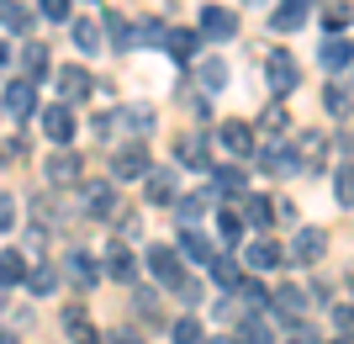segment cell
<instances>
[{
	"label": "cell",
	"mask_w": 354,
	"mask_h": 344,
	"mask_svg": "<svg viewBox=\"0 0 354 344\" xmlns=\"http://www.w3.org/2000/svg\"><path fill=\"white\" fill-rule=\"evenodd\" d=\"M169 344H207V329H201L196 318H175V329H169Z\"/></svg>",
	"instance_id": "27"
},
{
	"label": "cell",
	"mask_w": 354,
	"mask_h": 344,
	"mask_svg": "<svg viewBox=\"0 0 354 344\" xmlns=\"http://www.w3.org/2000/svg\"><path fill=\"white\" fill-rule=\"evenodd\" d=\"M90 85H95V80H90L85 69H80V64H69V69H59V90H64V96H69V101H85V96H90Z\"/></svg>",
	"instance_id": "15"
},
{
	"label": "cell",
	"mask_w": 354,
	"mask_h": 344,
	"mask_svg": "<svg viewBox=\"0 0 354 344\" xmlns=\"http://www.w3.org/2000/svg\"><path fill=\"white\" fill-rule=\"evenodd\" d=\"M275 313H281L286 323L301 318V313H307V291H301V286H281V291H275Z\"/></svg>",
	"instance_id": "17"
},
{
	"label": "cell",
	"mask_w": 354,
	"mask_h": 344,
	"mask_svg": "<svg viewBox=\"0 0 354 344\" xmlns=\"http://www.w3.org/2000/svg\"><path fill=\"white\" fill-rule=\"evenodd\" d=\"M291 344H317V339H312V334H296V339Z\"/></svg>",
	"instance_id": "50"
},
{
	"label": "cell",
	"mask_w": 354,
	"mask_h": 344,
	"mask_svg": "<svg viewBox=\"0 0 354 344\" xmlns=\"http://www.w3.org/2000/svg\"><path fill=\"white\" fill-rule=\"evenodd\" d=\"M238 302L259 313V307H265V302H270V291H265V286H259V281H243V275H238Z\"/></svg>",
	"instance_id": "36"
},
{
	"label": "cell",
	"mask_w": 354,
	"mask_h": 344,
	"mask_svg": "<svg viewBox=\"0 0 354 344\" xmlns=\"http://www.w3.org/2000/svg\"><path fill=\"white\" fill-rule=\"evenodd\" d=\"M333 196H339V207H344V212L354 207V175H349V165L333 170Z\"/></svg>",
	"instance_id": "35"
},
{
	"label": "cell",
	"mask_w": 354,
	"mask_h": 344,
	"mask_svg": "<svg viewBox=\"0 0 354 344\" xmlns=\"http://www.w3.org/2000/svg\"><path fill=\"white\" fill-rule=\"evenodd\" d=\"M243 217H249L254 228H270L275 223V201H270V196H249V201H243Z\"/></svg>",
	"instance_id": "25"
},
{
	"label": "cell",
	"mask_w": 354,
	"mask_h": 344,
	"mask_svg": "<svg viewBox=\"0 0 354 344\" xmlns=\"http://www.w3.org/2000/svg\"><path fill=\"white\" fill-rule=\"evenodd\" d=\"M74 127H80V122H74V111H69V106H43V133L53 138V143H69V138H74Z\"/></svg>",
	"instance_id": "10"
},
{
	"label": "cell",
	"mask_w": 354,
	"mask_h": 344,
	"mask_svg": "<svg viewBox=\"0 0 354 344\" xmlns=\"http://www.w3.org/2000/svg\"><path fill=\"white\" fill-rule=\"evenodd\" d=\"M0 344H16V339H11V334H6V329H0Z\"/></svg>",
	"instance_id": "51"
},
{
	"label": "cell",
	"mask_w": 354,
	"mask_h": 344,
	"mask_svg": "<svg viewBox=\"0 0 354 344\" xmlns=\"http://www.w3.org/2000/svg\"><path fill=\"white\" fill-rule=\"evenodd\" d=\"M238 344H275V334H270V323H259V318H249V323L238 329Z\"/></svg>",
	"instance_id": "38"
},
{
	"label": "cell",
	"mask_w": 354,
	"mask_h": 344,
	"mask_svg": "<svg viewBox=\"0 0 354 344\" xmlns=\"http://www.w3.org/2000/svg\"><path fill=\"white\" fill-rule=\"evenodd\" d=\"M328 255V233L323 228H301L291 239V265H317V260Z\"/></svg>",
	"instance_id": "4"
},
{
	"label": "cell",
	"mask_w": 354,
	"mask_h": 344,
	"mask_svg": "<svg viewBox=\"0 0 354 344\" xmlns=\"http://www.w3.org/2000/svg\"><path fill=\"white\" fill-rule=\"evenodd\" d=\"M307 21V0H286V6H275V32H296Z\"/></svg>",
	"instance_id": "21"
},
{
	"label": "cell",
	"mask_w": 354,
	"mask_h": 344,
	"mask_svg": "<svg viewBox=\"0 0 354 344\" xmlns=\"http://www.w3.org/2000/svg\"><path fill=\"white\" fill-rule=\"evenodd\" d=\"M333 27H349V6H344V0H339V6H328V32H333Z\"/></svg>",
	"instance_id": "43"
},
{
	"label": "cell",
	"mask_w": 354,
	"mask_h": 344,
	"mask_svg": "<svg viewBox=\"0 0 354 344\" xmlns=\"http://www.w3.org/2000/svg\"><path fill=\"white\" fill-rule=\"evenodd\" d=\"M323 106H328L339 122H349V85H344V80H333V85L323 90Z\"/></svg>",
	"instance_id": "26"
},
{
	"label": "cell",
	"mask_w": 354,
	"mask_h": 344,
	"mask_svg": "<svg viewBox=\"0 0 354 344\" xmlns=\"http://www.w3.org/2000/svg\"><path fill=\"white\" fill-rule=\"evenodd\" d=\"M6 64H11V48H6V43H0V69H6Z\"/></svg>",
	"instance_id": "49"
},
{
	"label": "cell",
	"mask_w": 354,
	"mask_h": 344,
	"mask_svg": "<svg viewBox=\"0 0 354 344\" xmlns=\"http://www.w3.org/2000/svg\"><path fill=\"white\" fill-rule=\"evenodd\" d=\"M180 249H185L196 265H207V260L217 255V249H212V239H207V233H196V228H185V233H180Z\"/></svg>",
	"instance_id": "20"
},
{
	"label": "cell",
	"mask_w": 354,
	"mask_h": 344,
	"mask_svg": "<svg viewBox=\"0 0 354 344\" xmlns=\"http://www.w3.org/2000/svg\"><path fill=\"white\" fill-rule=\"evenodd\" d=\"M333 323H339V334L349 339V302H339V307H333Z\"/></svg>",
	"instance_id": "47"
},
{
	"label": "cell",
	"mask_w": 354,
	"mask_h": 344,
	"mask_svg": "<svg viewBox=\"0 0 354 344\" xmlns=\"http://www.w3.org/2000/svg\"><path fill=\"white\" fill-rule=\"evenodd\" d=\"M21 275H27V255H21V249H6V255H0V281L11 286V281H21Z\"/></svg>",
	"instance_id": "30"
},
{
	"label": "cell",
	"mask_w": 354,
	"mask_h": 344,
	"mask_svg": "<svg viewBox=\"0 0 354 344\" xmlns=\"http://www.w3.org/2000/svg\"><path fill=\"white\" fill-rule=\"evenodd\" d=\"M207 344H238V339H207Z\"/></svg>",
	"instance_id": "52"
},
{
	"label": "cell",
	"mask_w": 354,
	"mask_h": 344,
	"mask_svg": "<svg viewBox=\"0 0 354 344\" xmlns=\"http://www.w3.org/2000/svg\"><path fill=\"white\" fill-rule=\"evenodd\" d=\"M175 154H180V165L185 170H212V143H207V133H185L175 143Z\"/></svg>",
	"instance_id": "8"
},
{
	"label": "cell",
	"mask_w": 354,
	"mask_h": 344,
	"mask_svg": "<svg viewBox=\"0 0 354 344\" xmlns=\"http://www.w3.org/2000/svg\"><path fill=\"white\" fill-rule=\"evenodd\" d=\"M69 37H74V48H80V53H85V59H90V53H101V27H95V21H90V16H80V21H69Z\"/></svg>",
	"instance_id": "12"
},
{
	"label": "cell",
	"mask_w": 354,
	"mask_h": 344,
	"mask_svg": "<svg viewBox=\"0 0 354 344\" xmlns=\"http://www.w3.org/2000/svg\"><path fill=\"white\" fill-rule=\"evenodd\" d=\"M106 339H111V344H143V339H138L133 329H117V334H106Z\"/></svg>",
	"instance_id": "48"
},
{
	"label": "cell",
	"mask_w": 354,
	"mask_h": 344,
	"mask_svg": "<svg viewBox=\"0 0 354 344\" xmlns=\"http://www.w3.org/2000/svg\"><path fill=\"white\" fill-rule=\"evenodd\" d=\"M201 37H212V43L238 37V16L227 11V6H207V11H201Z\"/></svg>",
	"instance_id": "6"
},
{
	"label": "cell",
	"mask_w": 354,
	"mask_h": 344,
	"mask_svg": "<svg viewBox=\"0 0 354 344\" xmlns=\"http://www.w3.org/2000/svg\"><path fill=\"white\" fill-rule=\"evenodd\" d=\"M80 207H85L90 217H111V212H117V191H111L106 180H90V185H80Z\"/></svg>",
	"instance_id": "7"
},
{
	"label": "cell",
	"mask_w": 354,
	"mask_h": 344,
	"mask_svg": "<svg viewBox=\"0 0 354 344\" xmlns=\"http://www.w3.org/2000/svg\"><path fill=\"white\" fill-rule=\"evenodd\" d=\"M259 127H265V133H270V138H281V133H286V127H291V117H286V106H281V101H275V106H270V111H265V117H259Z\"/></svg>",
	"instance_id": "39"
},
{
	"label": "cell",
	"mask_w": 354,
	"mask_h": 344,
	"mask_svg": "<svg viewBox=\"0 0 354 344\" xmlns=\"http://www.w3.org/2000/svg\"><path fill=\"white\" fill-rule=\"evenodd\" d=\"M212 180H217V191H227V196H243V191H249V175H243L238 165H217V170H212Z\"/></svg>",
	"instance_id": "18"
},
{
	"label": "cell",
	"mask_w": 354,
	"mask_h": 344,
	"mask_svg": "<svg viewBox=\"0 0 354 344\" xmlns=\"http://www.w3.org/2000/svg\"><path fill=\"white\" fill-rule=\"evenodd\" d=\"M148 270H153L164 286L185 281V270H180V249H169V244H153V249H148Z\"/></svg>",
	"instance_id": "5"
},
{
	"label": "cell",
	"mask_w": 354,
	"mask_h": 344,
	"mask_svg": "<svg viewBox=\"0 0 354 344\" xmlns=\"http://www.w3.org/2000/svg\"><path fill=\"white\" fill-rule=\"evenodd\" d=\"M175 207H180V217L191 223V217H201V212H212V196H207V191H196V196H175Z\"/></svg>",
	"instance_id": "37"
},
{
	"label": "cell",
	"mask_w": 354,
	"mask_h": 344,
	"mask_svg": "<svg viewBox=\"0 0 354 344\" xmlns=\"http://www.w3.org/2000/svg\"><path fill=\"white\" fill-rule=\"evenodd\" d=\"M21 281H27V291H32V297H48V291L59 286V275H53V270H48V265H37V270H27Z\"/></svg>",
	"instance_id": "33"
},
{
	"label": "cell",
	"mask_w": 354,
	"mask_h": 344,
	"mask_svg": "<svg viewBox=\"0 0 354 344\" xmlns=\"http://www.w3.org/2000/svg\"><path fill=\"white\" fill-rule=\"evenodd\" d=\"M106 32H111V37H117V48H138V27H133V21H122L117 11L106 16Z\"/></svg>",
	"instance_id": "34"
},
{
	"label": "cell",
	"mask_w": 354,
	"mask_h": 344,
	"mask_svg": "<svg viewBox=\"0 0 354 344\" xmlns=\"http://www.w3.org/2000/svg\"><path fill=\"white\" fill-rule=\"evenodd\" d=\"M106 270H111L117 281H133V275H138V260H133V249H127V244H111V249H106Z\"/></svg>",
	"instance_id": "16"
},
{
	"label": "cell",
	"mask_w": 354,
	"mask_h": 344,
	"mask_svg": "<svg viewBox=\"0 0 354 344\" xmlns=\"http://www.w3.org/2000/svg\"><path fill=\"white\" fill-rule=\"evenodd\" d=\"M138 37H143L148 48H159V43H164V21H148V27H138Z\"/></svg>",
	"instance_id": "46"
},
{
	"label": "cell",
	"mask_w": 354,
	"mask_h": 344,
	"mask_svg": "<svg viewBox=\"0 0 354 344\" xmlns=\"http://www.w3.org/2000/svg\"><path fill=\"white\" fill-rule=\"evenodd\" d=\"M64 329H69V339H74V344H95V323H90L80 307H69V313H64Z\"/></svg>",
	"instance_id": "23"
},
{
	"label": "cell",
	"mask_w": 354,
	"mask_h": 344,
	"mask_svg": "<svg viewBox=\"0 0 354 344\" xmlns=\"http://www.w3.org/2000/svg\"><path fill=\"white\" fill-rule=\"evenodd\" d=\"M281 260H286V249L275 239H254L249 249H243V265H249V270H275Z\"/></svg>",
	"instance_id": "11"
},
{
	"label": "cell",
	"mask_w": 354,
	"mask_h": 344,
	"mask_svg": "<svg viewBox=\"0 0 354 344\" xmlns=\"http://www.w3.org/2000/svg\"><path fill=\"white\" fill-rule=\"evenodd\" d=\"M21 64H27V80H43L48 75V48L43 43H27V48H21Z\"/></svg>",
	"instance_id": "29"
},
{
	"label": "cell",
	"mask_w": 354,
	"mask_h": 344,
	"mask_svg": "<svg viewBox=\"0 0 354 344\" xmlns=\"http://www.w3.org/2000/svg\"><path fill=\"white\" fill-rule=\"evenodd\" d=\"M6 111H11L16 122L37 117V80H11V85H6Z\"/></svg>",
	"instance_id": "3"
},
{
	"label": "cell",
	"mask_w": 354,
	"mask_h": 344,
	"mask_svg": "<svg viewBox=\"0 0 354 344\" xmlns=\"http://www.w3.org/2000/svg\"><path fill=\"white\" fill-rule=\"evenodd\" d=\"M217 143L227 154L243 159V154H254V127H249V122H222V127H217Z\"/></svg>",
	"instance_id": "9"
},
{
	"label": "cell",
	"mask_w": 354,
	"mask_h": 344,
	"mask_svg": "<svg viewBox=\"0 0 354 344\" xmlns=\"http://www.w3.org/2000/svg\"><path fill=\"white\" fill-rule=\"evenodd\" d=\"M296 154H301L307 165H323V154H328L323 133H301V138H296Z\"/></svg>",
	"instance_id": "32"
},
{
	"label": "cell",
	"mask_w": 354,
	"mask_h": 344,
	"mask_svg": "<svg viewBox=\"0 0 354 344\" xmlns=\"http://www.w3.org/2000/svg\"><path fill=\"white\" fill-rule=\"evenodd\" d=\"M201 85H207V90H222V85H227V64H222V59H207V64H201Z\"/></svg>",
	"instance_id": "40"
},
{
	"label": "cell",
	"mask_w": 354,
	"mask_h": 344,
	"mask_svg": "<svg viewBox=\"0 0 354 344\" xmlns=\"http://www.w3.org/2000/svg\"><path fill=\"white\" fill-rule=\"evenodd\" d=\"M148 170H153V159H148L143 143H127V149L111 154V175H117V180H143Z\"/></svg>",
	"instance_id": "2"
},
{
	"label": "cell",
	"mask_w": 354,
	"mask_h": 344,
	"mask_svg": "<svg viewBox=\"0 0 354 344\" xmlns=\"http://www.w3.org/2000/svg\"><path fill=\"white\" fill-rule=\"evenodd\" d=\"M6 228H16V201L0 191V233H6Z\"/></svg>",
	"instance_id": "45"
},
{
	"label": "cell",
	"mask_w": 354,
	"mask_h": 344,
	"mask_svg": "<svg viewBox=\"0 0 354 344\" xmlns=\"http://www.w3.org/2000/svg\"><path fill=\"white\" fill-rule=\"evenodd\" d=\"M339 344H349V339H344V334H339Z\"/></svg>",
	"instance_id": "54"
},
{
	"label": "cell",
	"mask_w": 354,
	"mask_h": 344,
	"mask_svg": "<svg viewBox=\"0 0 354 344\" xmlns=\"http://www.w3.org/2000/svg\"><path fill=\"white\" fill-rule=\"evenodd\" d=\"M207 270H212V281H217V286H238V275H243V265H238V260H227V255H212Z\"/></svg>",
	"instance_id": "24"
},
{
	"label": "cell",
	"mask_w": 354,
	"mask_h": 344,
	"mask_svg": "<svg viewBox=\"0 0 354 344\" xmlns=\"http://www.w3.org/2000/svg\"><path fill=\"white\" fill-rule=\"evenodd\" d=\"M122 122H133L138 133H148V127H153V106H127V111H122Z\"/></svg>",
	"instance_id": "42"
},
{
	"label": "cell",
	"mask_w": 354,
	"mask_h": 344,
	"mask_svg": "<svg viewBox=\"0 0 354 344\" xmlns=\"http://www.w3.org/2000/svg\"><path fill=\"white\" fill-rule=\"evenodd\" d=\"M43 170H48L53 185H80V159H74V154H53Z\"/></svg>",
	"instance_id": "14"
},
{
	"label": "cell",
	"mask_w": 354,
	"mask_h": 344,
	"mask_svg": "<svg viewBox=\"0 0 354 344\" xmlns=\"http://www.w3.org/2000/svg\"><path fill=\"white\" fill-rule=\"evenodd\" d=\"M43 16L48 21H69V0H43Z\"/></svg>",
	"instance_id": "44"
},
{
	"label": "cell",
	"mask_w": 354,
	"mask_h": 344,
	"mask_svg": "<svg viewBox=\"0 0 354 344\" xmlns=\"http://www.w3.org/2000/svg\"><path fill=\"white\" fill-rule=\"evenodd\" d=\"M323 69L328 75H344V69H349V37H333V32H328V43H323Z\"/></svg>",
	"instance_id": "13"
},
{
	"label": "cell",
	"mask_w": 354,
	"mask_h": 344,
	"mask_svg": "<svg viewBox=\"0 0 354 344\" xmlns=\"http://www.w3.org/2000/svg\"><path fill=\"white\" fill-rule=\"evenodd\" d=\"M265 80H270V90H275V96H291V90L301 85V64H296L286 48H275V53L265 59Z\"/></svg>",
	"instance_id": "1"
},
{
	"label": "cell",
	"mask_w": 354,
	"mask_h": 344,
	"mask_svg": "<svg viewBox=\"0 0 354 344\" xmlns=\"http://www.w3.org/2000/svg\"><path fill=\"white\" fill-rule=\"evenodd\" d=\"M159 48H169L175 59H191V53H196V32H185V27H180V32H164Z\"/></svg>",
	"instance_id": "31"
},
{
	"label": "cell",
	"mask_w": 354,
	"mask_h": 344,
	"mask_svg": "<svg viewBox=\"0 0 354 344\" xmlns=\"http://www.w3.org/2000/svg\"><path fill=\"white\" fill-rule=\"evenodd\" d=\"M69 281H80V286H95V281H101V270H95V260H90L85 249H74V255H69Z\"/></svg>",
	"instance_id": "22"
},
{
	"label": "cell",
	"mask_w": 354,
	"mask_h": 344,
	"mask_svg": "<svg viewBox=\"0 0 354 344\" xmlns=\"http://www.w3.org/2000/svg\"><path fill=\"white\" fill-rule=\"evenodd\" d=\"M0 27H6V32H27L32 27V11L21 6V0H0Z\"/></svg>",
	"instance_id": "19"
},
{
	"label": "cell",
	"mask_w": 354,
	"mask_h": 344,
	"mask_svg": "<svg viewBox=\"0 0 354 344\" xmlns=\"http://www.w3.org/2000/svg\"><path fill=\"white\" fill-rule=\"evenodd\" d=\"M0 307H6V281H0Z\"/></svg>",
	"instance_id": "53"
},
{
	"label": "cell",
	"mask_w": 354,
	"mask_h": 344,
	"mask_svg": "<svg viewBox=\"0 0 354 344\" xmlns=\"http://www.w3.org/2000/svg\"><path fill=\"white\" fill-rule=\"evenodd\" d=\"M217 233L227 244H238V239H243V212H222V217H217Z\"/></svg>",
	"instance_id": "41"
},
{
	"label": "cell",
	"mask_w": 354,
	"mask_h": 344,
	"mask_svg": "<svg viewBox=\"0 0 354 344\" xmlns=\"http://www.w3.org/2000/svg\"><path fill=\"white\" fill-rule=\"evenodd\" d=\"M175 170H159V175L148 180V201H153V207H159V201H175Z\"/></svg>",
	"instance_id": "28"
}]
</instances>
